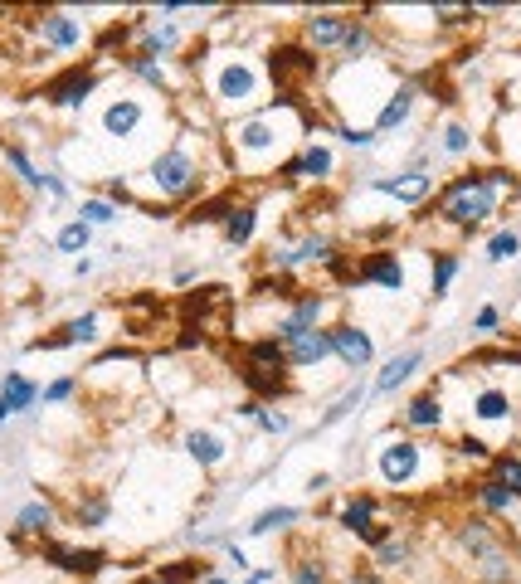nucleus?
<instances>
[{
  "mask_svg": "<svg viewBox=\"0 0 521 584\" xmlns=\"http://www.w3.org/2000/svg\"><path fill=\"white\" fill-rule=\"evenodd\" d=\"M327 482H332V477H327V473H317V477H307V492H312V497H317V492H322V487H327Z\"/></svg>",
  "mask_w": 521,
  "mask_h": 584,
  "instance_id": "52",
  "label": "nucleus"
},
{
  "mask_svg": "<svg viewBox=\"0 0 521 584\" xmlns=\"http://www.w3.org/2000/svg\"><path fill=\"white\" fill-rule=\"evenodd\" d=\"M142 127V103L137 98H117L108 112H103V132L108 137H132Z\"/></svg>",
  "mask_w": 521,
  "mask_h": 584,
  "instance_id": "20",
  "label": "nucleus"
},
{
  "mask_svg": "<svg viewBox=\"0 0 521 584\" xmlns=\"http://www.w3.org/2000/svg\"><path fill=\"white\" fill-rule=\"evenodd\" d=\"M332 356V341H327V331H302L293 341H283V361L288 365H302V370H312V365H322Z\"/></svg>",
  "mask_w": 521,
  "mask_h": 584,
  "instance_id": "12",
  "label": "nucleus"
},
{
  "mask_svg": "<svg viewBox=\"0 0 521 584\" xmlns=\"http://www.w3.org/2000/svg\"><path fill=\"white\" fill-rule=\"evenodd\" d=\"M517 254H521V234L517 229H497L492 244H487V258L492 263H507V258H517Z\"/></svg>",
  "mask_w": 521,
  "mask_h": 584,
  "instance_id": "35",
  "label": "nucleus"
},
{
  "mask_svg": "<svg viewBox=\"0 0 521 584\" xmlns=\"http://www.w3.org/2000/svg\"><path fill=\"white\" fill-rule=\"evenodd\" d=\"M497 482H502L512 497H521V458H502V463H497Z\"/></svg>",
  "mask_w": 521,
  "mask_h": 584,
  "instance_id": "42",
  "label": "nucleus"
},
{
  "mask_svg": "<svg viewBox=\"0 0 521 584\" xmlns=\"http://www.w3.org/2000/svg\"><path fill=\"white\" fill-rule=\"evenodd\" d=\"M259 93V73L249 69L244 59H229L220 69V78H215V98L220 103H249Z\"/></svg>",
  "mask_w": 521,
  "mask_h": 584,
  "instance_id": "6",
  "label": "nucleus"
},
{
  "mask_svg": "<svg viewBox=\"0 0 521 584\" xmlns=\"http://www.w3.org/2000/svg\"><path fill=\"white\" fill-rule=\"evenodd\" d=\"M346 584H385V580H380V575H371V570H356Z\"/></svg>",
  "mask_w": 521,
  "mask_h": 584,
  "instance_id": "51",
  "label": "nucleus"
},
{
  "mask_svg": "<svg viewBox=\"0 0 521 584\" xmlns=\"http://www.w3.org/2000/svg\"><path fill=\"white\" fill-rule=\"evenodd\" d=\"M302 511L298 507H268L263 516H254L249 521V536H268V531H283V526H293Z\"/></svg>",
  "mask_w": 521,
  "mask_h": 584,
  "instance_id": "30",
  "label": "nucleus"
},
{
  "mask_svg": "<svg viewBox=\"0 0 521 584\" xmlns=\"http://www.w3.org/2000/svg\"><path fill=\"white\" fill-rule=\"evenodd\" d=\"M39 39L49 49H78L83 44V25L74 15H64V10H49V15H39Z\"/></svg>",
  "mask_w": 521,
  "mask_h": 584,
  "instance_id": "13",
  "label": "nucleus"
},
{
  "mask_svg": "<svg viewBox=\"0 0 521 584\" xmlns=\"http://www.w3.org/2000/svg\"><path fill=\"white\" fill-rule=\"evenodd\" d=\"M410 112H414V88H395V93H390V103H385L380 117H375V127H380V132H395V127H405V122H410Z\"/></svg>",
  "mask_w": 521,
  "mask_h": 584,
  "instance_id": "26",
  "label": "nucleus"
},
{
  "mask_svg": "<svg viewBox=\"0 0 521 584\" xmlns=\"http://www.w3.org/2000/svg\"><path fill=\"white\" fill-rule=\"evenodd\" d=\"M322 312H327V302H322L317 292H307L302 302H293V312L278 317V341H293V336H302V331H317Z\"/></svg>",
  "mask_w": 521,
  "mask_h": 584,
  "instance_id": "10",
  "label": "nucleus"
},
{
  "mask_svg": "<svg viewBox=\"0 0 521 584\" xmlns=\"http://www.w3.org/2000/svg\"><path fill=\"white\" fill-rule=\"evenodd\" d=\"M502 185H512V176H502V171L458 176V181L444 190V200H439V215H444L448 224L473 229V224H483L487 215H497V190H502Z\"/></svg>",
  "mask_w": 521,
  "mask_h": 584,
  "instance_id": "1",
  "label": "nucleus"
},
{
  "mask_svg": "<svg viewBox=\"0 0 521 584\" xmlns=\"http://www.w3.org/2000/svg\"><path fill=\"white\" fill-rule=\"evenodd\" d=\"M15 531L20 536H49L54 531V507L49 502H25L15 511Z\"/></svg>",
  "mask_w": 521,
  "mask_h": 584,
  "instance_id": "24",
  "label": "nucleus"
},
{
  "mask_svg": "<svg viewBox=\"0 0 521 584\" xmlns=\"http://www.w3.org/2000/svg\"><path fill=\"white\" fill-rule=\"evenodd\" d=\"M497 322H502V312H497V307H483V312L473 317V327H478V331H492Z\"/></svg>",
  "mask_w": 521,
  "mask_h": 584,
  "instance_id": "49",
  "label": "nucleus"
},
{
  "mask_svg": "<svg viewBox=\"0 0 521 584\" xmlns=\"http://www.w3.org/2000/svg\"><path fill=\"white\" fill-rule=\"evenodd\" d=\"M356 278H361V283H380L385 292H400V288H405V268H400V258H395V254H385V249L366 258Z\"/></svg>",
  "mask_w": 521,
  "mask_h": 584,
  "instance_id": "17",
  "label": "nucleus"
},
{
  "mask_svg": "<svg viewBox=\"0 0 521 584\" xmlns=\"http://www.w3.org/2000/svg\"><path fill=\"white\" fill-rule=\"evenodd\" d=\"M405 424H410V429H439V424H444L439 395H414L410 409H405Z\"/></svg>",
  "mask_w": 521,
  "mask_h": 584,
  "instance_id": "28",
  "label": "nucleus"
},
{
  "mask_svg": "<svg viewBox=\"0 0 521 584\" xmlns=\"http://www.w3.org/2000/svg\"><path fill=\"white\" fill-rule=\"evenodd\" d=\"M176 44H181V30H176V25H147V30H142V54H137V59H151V64H156V59L171 54Z\"/></svg>",
  "mask_w": 521,
  "mask_h": 584,
  "instance_id": "27",
  "label": "nucleus"
},
{
  "mask_svg": "<svg viewBox=\"0 0 521 584\" xmlns=\"http://www.w3.org/2000/svg\"><path fill=\"white\" fill-rule=\"evenodd\" d=\"M74 385L78 380H54V385H44V390H39V400L44 404H64L69 395H74Z\"/></svg>",
  "mask_w": 521,
  "mask_h": 584,
  "instance_id": "48",
  "label": "nucleus"
},
{
  "mask_svg": "<svg viewBox=\"0 0 521 584\" xmlns=\"http://www.w3.org/2000/svg\"><path fill=\"white\" fill-rule=\"evenodd\" d=\"M458 541H463V550L473 555V565L483 570L487 580H512V565H507V550H502V541H497V531H492V521L487 516H473V521H463L458 526Z\"/></svg>",
  "mask_w": 521,
  "mask_h": 584,
  "instance_id": "2",
  "label": "nucleus"
},
{
  "mask_svg": "<svg viewBox=\"0 0 521 584\" xmlns=\"http://www.w3.org/2000/svg\"><path fill=\"white\" fill-rule=\"evenodd\" d=\"M78 219H83L88 229L112 224V219H117V205H112V200H83V205H78Z\"/></svg>",
  "mask_w": 521,
  "mask_h": 584,
  "instance_id": "37",
  "label": "nucleus"
},
{
  "mask_svg": "<svg viewBox=\"0 0 521 584\" xmlns=\"http://www.w3.org/2000/svg\"><path fill=\"white\" fill-rule=\"evenodd\" d=\"M293 584H327L322 560H293Z\"/></svg>",
  "mask_w": 521,
  "mask_h": 584,
  "instance_id": "41",
  "label": "nucleus"
},
{
  "mask_svg": "<svg viewBox=\"0 0 521 584\" xmlns=\"http://www.w3.org/2000/svg\"><path fill=\"white\" fill-rule=\"evenodd\" d=\"M234 146H239V151H273V146H278V132H273L268 117H249V122L234 127Z\"/></svg>",
  "mask_w": 521,
  "mask_h": 584,
  "instance_id": "22",
  "label": "nucleus"
},
{
  "mask_svg": "<svg viewBox=\"0 0 521 584\" xmlns=\"http://www.w3.org/2000/svg\"><path fill=\"white\" fill-rule=\"evenodd\" d=\"M332 151H327V146H302V156L298 161H288V166H283V176H288V181H327V176H332Z\"/></svg>",
  "mask_w": 521,
  "mask_h": 584,
  "instance_id": "14",
  "label": "nucleus"
},
{
  "mask_svg": "<svg viewBox=\"0 0 521 584\" xmlns=\"http://www.w3.org/2000/svg\"><path fill=\"white\" fill-rule=\"evenodd\" d=\"M371 190H385V195H395V200H424L429 190H434V176H424V171H405V176H371Z\"/></svg>",
  "mask_w": 521,
  "mask_h": 584,
  "instance_id": "16",
  "label": "nucleus"
},
{
  "mask_svg": "<svg viewBox=\"0 0 521 584\" xmlns=\"http://www.w3.org/2000/svg\"><path fill=\"white\" fill-rule=\"evenodd\" d=\"M195 161H190L186 146H171V151H161L156 161H151V190L156 195H190L195 190Z\"/></svg>",
  "mask_w": 521,
  "mask_h": 584,
  "instance_id": "3",
  "label": "nucleus"
},
{
  "mask_svg": "<svg viewBox=\"0 0 521 584\" xmlns=\"http://www.w3.org/2000/svg\"><path fill=\"white\" fill-rule=\"evenodd\" d=\"M419 463H424V448L410 443V438H390V443H380V453H375V473L385 477L390 487H405L419 477Z\"/></svg>",
  "mask_w": 521,
  "mask_h": 584,
  "instance_id": "4",
  "label": "nucleus"
},
{
  "mask_svg": "<svg viewBox=\"0 0 521 584\" xmlns=\"http://www.w3.org/2000/svg\"><path fill=\"white\" fill-rule=\"evenodd\" d=\"M322 258H332V239L307 234L298 249H273V268H298V263H322Z\"/></svg>",
  "mask_w": 521,
  "mask_h": 584,
  "instance_id": "18",
  "label": "nucleus"
},
{
  "mask_svg": "<svg viewBox=\"0 0 521 584\" xmlns=\"http://www.w3.org/2000/svg\"><path fill=\"white\" fill-rule=\"evenodd\" d=\"M186 448H190V458H195L200 468H215V463H224V453H229V443H224L220 434H210V429H190Z\"/></svg>",
  "mask_w": 521,
  "mask_h": 584,
  "instance_id": "23",
  "label": "nucleus"
},
{
  "mask_svg": "<svg viewBox=\"0 0 521 584\" xmlns=\"http://www.w3.org/2000/svg\"><path fill=\"white\" fill-rule=\"evenodd\" d=\"M44 560H49V565H59V570H74V575H93V570H103V550L44 546Z\"/></svg>",
  "mask_w": 521,
  "mask_h": 584,
  "instance_id": "21",
  "label": "nucleus"
},
{
  "mask_svg": "<svg viewBox=\"0 0 521 584\" xmlns=\"http://www.w3.org/2000/svg\"><path fill=\"white\" fill-rule=\"evenodd\" d=\"M30 404H39V385L30 380V375L10 370V375L0 380V424H5L10 414H25Z\"/></svg>",
  "mask_w": 521,
  "mask_h": 584,
  "instance_id": "11",
  "label": "nucleus"
},
{
  "mask_svg": "<svg viewBox=\"0 0 521 584\" xmlns=\"http://www.w3.org/2000/svg\"><path fill=\"white\" fill-rule=\"evenodd\" d=\"M93 336H98V312H83V317H74V322L59 331V336H35V341H30V351H59V346H83V341H93Z\"/></svg>",
  "mask_w": 521,
  "mask_h": 584,
  "instance_id": "15",
  "label": "nucleus"
},
{
  "mask_svg": "<svg viewBox=\"0 0 521 584\" xmlns=\"http://www.w3.org/2000/svg\"><path fill=\"white\" fill-rule=\"evenodd\" d=\"M147 584H166V580H147Z\"/></svg>",
  "mask_w": 521,
  "mask_h": 584,
  "instance_id": "54",
  "label": "nucleus"
},
{
  "mask_svg": "<svg viewBox=\"0 0 521 584\" xmlns=\"http://www.w3.org/2000/svg\"><path fill=\"white\" fill-rule=\"evenodd\" d=\"M448 151V156H468V151H473V132H468V127H463V122H448L444 127V142H439Z\"/></svg>",
  "mask_w": 521,
  "mask_h": 584,
  "instance_id": "38",
  "label": "nucleus"
},
{
  "mask_svg": "<svg viewBox=\"0 0 521 584\" xmlns=\"http://www.w3.org/2000/svg\"><path fill=\"white\" fill-rule=\"evenodd\" d=\"M254 215H259L254 205H234V210L224 215V244H229V249H244V244L254 239Z\"/></svg>",
  "mask_w": 521,
  "mask_h": 584,
  "instance_id": "25",
  "label": "nucleus"
},
{
  "mask_svg": "<svg viewBox=\"0 0 521 584\" xmlns=\"http://www.w3.org/2000/svg\"><path fill=\"white\" fill-rule=\"evenodd\" d=\"M405 560H410V546H405V541H380V565H385V570H400Z\"/></svg>",
  "mask_w": 521,
  "mask_h": 584,
  "instance_id": "43",
  "label": "nucleus"
},
{
  "mask_svg": "<svg viewBox=\"0 0 521 584\" xmlns=\"http://www.w3.org/2000/svg\"><path fill=\"white\" fill-rule=\"evenodd\" d=\"M273 78H278L283 98L293 103L302 83H312V78H317V59H312V49H278V54H273Z\"/></svg>",
  "mask_w": 521,
  "mask_h": 584,
  "instance_id": "5",
  "label": "nucleus"
},
{
  "mask_svg": "<svg viewBox=\"0 0 521 584\" xmlns=\"http://www.w3.org/2000/svg\"><path fill=\"white\" fill-rule=\"evenodd\" d=\"M346 15H332V10H322V15H312L307 20V44L312 49H341V39H346Z\"/></svg>",
  "mask_w": 521,
  "mask_h": 584,
  "instance_id": "19",
  "label": "nucleus"
},
{
  "mask_svg": "<svg viewBox=\"0 0 521 584\" xmlns=\"http://www.w3.org/2000/svg\"><path fill=\"white\" fill-rule=\"evenodd\" d=\"M0 156H5V166H15V171H20V181L30 185V190H44V171H39V166L25 156V151H20V146H5Z\"/></svg>",
  "mask_w": 521,
  "mask_h": 584,
  "instance_id": "32",
  "label": "nucleus"
},
{
  "mask_svg": "<svg viewBox=\"0 0 521 584\" xmlns=\"http://www.w3.org/2000/svg\"><path fill=\"white\" fill-rule=\"evenodd\" d=\"M478 497H483V507H487V511H507V507H512V502H517V497H512V492H507V487H502L497 477L478 487Z\"/></svg>",
  "mask_w": 521,
  "mask_h": 584,
  "instance_id": "39",
  "label": "nucleus"
},
{
  "mask_svg": "<svg viewBox=\"0 0 521 584\" xmlns=\"http://www.w3.org/2000/svg\"><path fill=\"white\" fill-rule=\"evenodd\" d=\"M341 54H346L351 64H361V59L371 54V30H366V20H351V25H346V39H341Z\"/></svg>",
  "mask_w": 521,
  "mask_h": 584,
  "instance_id": "31",
  "label": "nucleus"
},
{
  "mask_svg": "<svg viewBox=\"0 0 521 584\" xmlns=\"http://www.w3.org/2000/svg\"><path fill=\"white\" fill-rule=\"evenodd\" d=\"M103 521H108V502H103V497H88V502H78V526L98 531Z\"/></svg>",
  "mask_w": 521,
  "mask_h": 584,
  "instance_id": "40",
  "label": "nucleus"
},
{
  "mask_svg": "<svg viewBox=\"0 0 521 584\" xmlns=\"http://www.w3.org/2000/svg\"><path fill=\"white\" fill-rule=\"evenodd\" d=\"M327 341H332V356H341V365H351V370H366L371 365V336L361 327H332L327 331Z\"/></svg>",
  "mask_w": 521,
  "mask_h": 584,
  "instance_id": "8",
  "label": "nucleus"
},
{
  "mask_svg": "<svg viewBox=\"0 0 521 584\" xmlns=\"http://www.w3.org/2000/svg\"><path fill=\"white\" fill-rule=\"evenodd\" d=\"M453 273H458V258H453V254H439V258H434V292H448Z\"/></svg>",
  "mask_w": 521,
  "mask_h": 584,
  "instance_id": "45",
  "label": "nucleus"
},
{
  "mask_svg": "<svg viewBox=\"0 0 521 584\" xmlns=\"http://www.w3.org/2000/svg\"><path fill=\"white\" fill-rule=\"evenodd\" d=\"M268 580H273V570H254V575H249L244 584H268Z\"/></svg>",
  "mask_w": 521,
  "mask_h": 584,
  "instance_id": "53",
  "label": "nucleus"
},
{
  "mask_svg": "<svg viewBox=\"0 0 521 584\" xmlns=\"http://www.w3.org/2000/svg\"><path fill=\"white\" fill-rule=\"evenodd\" d=\"M98 88V78L88 69H69L64 78H54V83H44V98L54 103V108H83L88 103V93Z\"/></svg>",
  "mask_w": 521,
  "mask_h": 584,
  "instance_id": "7",
  "label": "nucleus"
},
{
  "mask_svg": "<svg viewBox=\"0 0 521 584\" xmlns=\"http://www.w3.org/2000/svg\"><path fill=\"white\" fill-rule=\"evenodd\" d=\"M341 526H346L351 536H366L375 526V497H351V502L341 507Z\"/></svg>",
  "mask_w": 521,
  "mask_h": 584,
  "instance_id": "29",
  "label": "nucleus"
},
{
  "mask_svg": "<svg viewBox=\"0 0 521 584\" xmlns=\"http://www.w3.org/2000/svg\"><path fill=\"white\" fill-rule=\"evenodd\" d=\"M254 424H259L263 434H288V414H273L263 404H259V414H254Z\"/></svg>",
  "mask_w": 521,
  "mask_h": 584,
  "instance_id": "47",
  "label": "nucleus"
},
{
  "mask_svg": "<svg viewBox=\"0 0 521 584\" xmlns=\"http://www.w3.org/2000/svg\"><path fill=\"white\" fill-rule=\"evenodd\" d=\"M88 239H93V229H88L83 219H74V224H64V229H59V249H64V254H83V249H88Z\"/></svg>",
  "mask_w": 521,
  "mask_h": 584,
  "instance_id": "36",
  "label": "nucleus"
},
{
  "mask_svg": "<svg viewBox=\"0 0 521 584\" xmlns=\"http://www.w3.org/2000/svg\"><path fill=\"white\" fill-rule=\"evenodd\" d=\"M507 409H512V400H507L502 390H483V395H478V404H473V414H478L483 424H497V419H507Z\"/></svg>",
  "mask_w": 521,
  "mask_h": 584,
  "instance_id": "34",
  "label": "nucleus"
},
{
  "mask_svg": "<svg viewBox=\"0 0 521 584\" xmlns=\"http://www.w3.org/2000/svg\"><path fill=\"white\" fill-rule=\"evenodd\" d=\"M127 69L137 73V78H147L151 88H166V69H161V64H151V59H127Z\"/></svg>",
  "mask_w": 521,
  "mask_h": 584,
  "instance_id": "44",
  "label": "nucleus"
},
{
  "mask_svg": "<svg viewBox=\"0 0 521 584\" xmlns=\"http://www.w3.org/2000/svg\"><path fill=\"white\" fill-rule=\"evenodd\" d=\"M336 137L346 146H356V151H371L375 146V132H366V127H336Z\"/></svg>",
  "mask_w": 521,
  "mask_h": 584,
  "instance_id": "46",
  "label": "nucleus"
},
{
  "mask_svg": "<svg viewBox=\"0 0 521 584\" xmlns=\"http://www.w3.org/2000/svg\"><path fill=\"white\" fill-rule=\"evenodd\" d=\"M419 365H424V351H419V346H410V351H400V356H390V361H385V370L375 375L371 395H375V400H385V395H395V390H400V385L410 380V375H414V370H419Z\"/></svg>",
  "mask_w": 521,
  "mask_h": 584,
  "instance_id": "9",
  "label": "nucleus"
},
{
  "mask_svg": "<svg viewBox=\"0 0 521 584\" xmlns=\"http://www.w3.org/2000/svg\"><path fill=\"white\" fill-rule=\"evenodd\" d=\"M361 404H366V385H351V390H346V395H341V400L317 419V429H332L336 419H346V414H351V409H361Z\"/></svg>",
  "mask_w": 521,
  "mask_h": 584,
  "instance_id": "33",
  "label": "nucleus"
},
{
  "mask_svg": "<svg viewBox=\"0 0 521 584\" xmlns=\"http://www.w3.org/2000/svg\"><path fill=\"white\" fill-rule=\"evenodd\" d=\"M229 565H234V570H239V575H244V570H249V555H244V546H234V541H229Z\"/></svg>",
  "mask_w": 521,
  "mask_h": 584,
  "instance_id": "50",
  "label": "nucleus"
}]
</instances>
